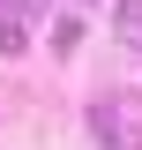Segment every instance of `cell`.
Instances as JSON below:
<instances>
[{
	"label": "cell",
	"instance_id": "obj_1",
	"mask_svg": "<svg viewBox=\"0 0 142 150\" xmlns=\"http://www.w3.org/2000/svg\"><path fill=\"white\" fill-rule=\"evenodd\" d=\"M120 38H142V0H120Z\"/></svg>",
	"mask_w": 142,
	"mask_h": 150
},
{
	"label": "cell",
	"instance_id": "obj_2",
	"mask_svg": "<svg viewBox=\"0 0 142 150\" xmlns=\"http://www.w3.org/2000/svg\"><path fill=\"white\" fill-rule=\"evenodd\" d=\"M135 45H142V38H135Z\"/></svg>",
	"mask_w": 142,
	"mask_h": 150
},
{
	"label": "cell",
	"instance_id": "obj_3",
	"mask_svg": "<svg viewBox=\"0 0 142 150\" xmlns=\"http://www.w3.org/2000/svg\"><path fill=\"white\" fill-rule=\"evenodd\" d=\"M30 8H37V0H30Z\"/></svg>",
	"mask_w": 142,
	"mask_h": 150
}]
</instances>
